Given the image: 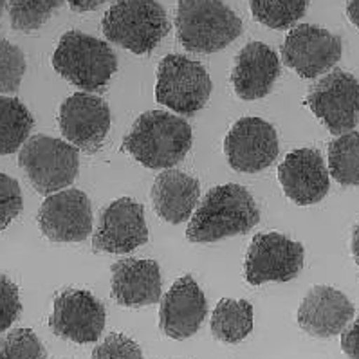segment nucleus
Instances as JSON below:
<instances>
[{
    "label": "nucleus",
    "instance_id": "obj_35",
    "mask_svg": "<svg viewBox=\"0 0 359 359\" xmlns=\"http://www.w3.org/2000/svg\"><path fill=\"white\" fill-rule=\"evenodd\" d=\"M351 248H352V257H354L355 264H358L359 267V226H355L354 231H352Z\"/></svg>",
    "mask_w": 359,
    "mask_h": 359
},
{
    "label": "nucleus",
    "instance_id": "obj_21",
    "mask_svg": "<svg viewBox=\"0 0 359 359\" xmlns=\"http://www.w3.org/2000/svg\"><path fill=\"white\" fill-rule=\"evenodd\" d=\"M152 206L168 224L187 222L201 199V184L191 175L179 170H165L152 184Z\"/></svg>",
    "mask_w": 359,
    "mask_h": 359
},
{
    "label": "nucleus",
    "instance_id": "obj_13",
    "mask_svg": "<svg viewBox=\"0 0 359 359\" xmlns=\"http://www.w3.org/2000/svg\"><path fill=\"white\" fill-rule=\"evenodd\" d=\"M58 125L67 143L85 154H96L110 130V109L102 97L76 93L60 107Z\"/></svg>",
    "mask_w": 359,
    "mask_h": 359
},
{
    "label": "nucleus",
    "instance_id": "obj_31",
    "mask_svg": "<svg viewBox=\"0 0 359 359\" xmlns=\"http://www.w3.org/2000/svg\"><path fill=\"white\" fill-rule=\"evenodd\" d=\"M22 304L18 287L8 276L0 275V334L6 332L20 318Z\"/></svg>",
    "mask_w": 359,
    "mask_h": 359
},
{
    "label": "nucleus",
    "instance_id": "obj_27",
    "mask_svg": "<svg viewBox=\"0 0 359 359\" xmlns=\"http://www.w3.org/2000/svg\"><path fill=\"white\" fill-rule=\"evenodd\" d=\"M46 346L31 329H13L0 338V359H46Z\"/></svg>",
    "mask_w": 359,
    "mask_h": 359
},
{
    "label": "nucleus",
    "instance_id": "obj_36",
    "mask_svg": "<svg viewBox=\"0 0 359 359\" xmlns=\"http://www.w3.org/2000/svg\"><path fill=\"white\" fill-rule=\"evenodd\" d=\"M6 2H8V0H0V17H2V11H4L6 8Z\"/></svg>",
    "mask_w": 359,
    "mask_h": 359
},
{
    "label": "nucleus",
    "instance_id": "obj_12",
    "mask_svg": "<svg viewBox=\"0 0 359 359\" xmlns=\"http://www.w3.org/2000/svg\"><path fill=\"white\" fill-rule=\"evenodd\" d=\"M148 242L144 208L130 197L116 199L103 208L93 235L94 251L125 255Z\"/></svg>",
    "mask_w": 359,
    "mask_h": 359
},
{
    "label": "nucleus",
    "instance_id": "obj_15",
    "mask_svg": "<svg viewBox=\"0 0 359 359\" xmlns=\"http://www.w3.org/2000/svg\"><path fill=\"white\" fill-rule=\"evenodd\" d=\"M51 242H83L93 233V208L81 190H60L46 197L36 215Z\"/></svg>",
    "mask_w": 359,
    "mask_h": 359
},
{
    "label": "nucleus",
    "instance_id": "obj_14",
    "mask_svg": "<svg viewBox=\"0 0 359 359\" xmlns=\"http://www.w3.org/2000/svg\"><path fill=\"white\" fill-rule=\"evenodd\" d=\"M224 152L233 170L258 173L276 161L278 135L275 127L262 118H242L226 135Z\"/></svg>",
    "mask_w": 359,
    "mask_h": 359
},
{
    "label": "nucleus",
    "instance_id": "obj_17",
    "mask_svg": "<svg viewBox=\"0 0 359 359\" xmlns=\"http://www.w3.org/2000/svg\"><path fill=\"white\" fill-rule=\"evenodd\" d=\"M208 302L199 283L190 275L181 276L163 296L159 327L172 339H188L206 320Z\"/></svg>",
    "mask_w": 359,
    "mask_h": 359
},
{
    "label": "nucleus",
    "instance_id": "obj_10",
    "mask_svg": "<svg viewBox=\"0 0 359 359\" xmlns=\"http://www.w3.org/2000/svg\"><path fill=\"white\" fill-rule=\"evenodd\" d=\"M343 43L338 34L313 24L289 31L282 46V62L302 78H318L338 64Z\"/></svg>",
    "mask_w": 359,
    "mask_h": 359
},
{
    "label": "nucleus",
    "instance_id": "obj_30",
    "mask_svg": "<svg viewBox=\"0 0 359 359\" xmlns=\"http://www.w3.org/2000/svg\"><path fill=\"white\" fill-rule=\"evenodd\" d=\"M24 199L17 179L0 172V231L8 228L22 213Z\"/></svg>",
    "mask_w": 359,
    "mask_h": 359
},
{
    "label": "nucleus",
    "instance_id": "obj_26",
    "mask_svg": "<svg viewBox=\"0 0 359 359\" xmlns=\"http://www.w3.org/2000/svg\"><path fill=\"white\" fill-rule=\"evenodd\" d=\"M65 0H9V20L15 31L31 33L36 31L53 17Z\"/></svg>",
    "mask_w": 359,
    "mask_h": 359
},
{
    "label": "nucleus",
    "instance_id": "obj_24",
    "mask_svg": "<svg viewBox=\"0 0 359 359\" xmlns=\"http://www.w3.org/2000/svg\"><path fill=\"white\" fill-rule=\"evenodd\" d=\"M329 173L341 187H359V132H345L329 144Z\"/></svg>",
    "mask_w": 359,
    "mask_h": 359
},
{
    "label": "nucleus",
    "instance_id": "obj_20",
    "mask_svg": "<svg viewBox=\"0 0 359 359\" xmlns=\"http://www.w3.org/2000/svg\"><path fill=\"white\" fill-rule=\"evenodd\" d=\"M280 76V58L269 46L251 42L241 49L231 71L237 96L245 102L266 97Z\"/></svg>",
    "mask_w": 359,
    "mask_h": 359
},
{
    "label": "nucleus",
    "instance_id": "obj_22",
    "mask_svg": "<svg viewBox=\"0 0 359 359\" xmlns=\"http://www.w3.org/2000/svg\"><path fill=\"white\" fill-rule=\"evenodd\" d=\"M213 338L228 345L245 339L253 330V305L248 300L222 298L212 314Z\"/></svg>",
    "mask_w": 359,
    "mask_h": 359
},
{
    "label": "nucleus",
    "instance_id": "obj_9",
    "mask_svg": "<svg viewBox=\"0 0 359 359\" xmlns=\"http://www.w3.org/2000/svg\"><path fill=\"white\" fill-rule=\"evenodd\" d=\"M305 251L300 242L282 233H260L251 241L245 255L244 273L251 285L266 282H289L304 269Z\"/></svg>",
    "mask_w": 359,
    "mask_h": 359
},
{
    "label": "nucleus",
    "instance_id": "obj_25",
    "mask_svg": "<svg viewBox=\"0 0 359 359\" xmlns=\"http://www.w3.org/2000/svg\"><path fill=\"white\" fill-rule=\"evenodd\" d=\"M311 0H251L255 20L271 29H289L305 15Z\"/></svg>",
    "mask_w": 359,
    "mask_h": 359
},
{
    "label": "nucleus",
    "instance_id": "obj_33",
    "mask_svg": "<svg viewBox=\"0 0 359 359\" xmlns=\"http://www.w3.org/2000/svg\"><path fill=\"white\" fill-rule=\"evenodd\" d=\"M72 11L76 13H85V11H94L100 6H103L109 0H67Z\"/></svg>",
    "mask_w": 359,
    "mask_h": 359
},
{
    "label": "nucleus",
    "instance_id": "obj_6",
    "mask_svg": "<svg viewBox=\"0 0 359 359\" xmlns=\"http://www.w3.org/2000/svg\"><path fill=\"white\" fill-rule=\"evenodd\" d=\"M18 165L42 195L71 187L80 172V152L71 143L49 135H31L20 147Z\"/></svg>",
    "mask_w": 359,
    "mask_h": 359
},
{
    "label": "nucleus",
    "instance_id": "obj_1",
    "mask_svg": "<svg viewBox=\"0 0 359 359\" xmlns=\"http://www.w3.org/2000/svg\"><path fill=\"white\" fill-rule=\"evenodd\" d=\"M258 220L260 212L250 191L241 184H222L204 195L190 217L187 238L194 244H212L251 231Z\"/></svg>",
    "mask_w": 359,
    "mask_h": 359
},
{
    "label": "nucleus",
    "instance_id": "obj_18",
    "mask_svg": "<svg viewBox=\"0 0 359 359\" xmlns=\"http://www.w3.org/2000/svg\"><path fill=\"white\" fill-rule=\"evenodd\" d=\"M352 302L338 289L316 285L305 294L298 309V325L313 338H334L354 320Z\"/></svg>",
    "mask_w": 359,
    "mask_h": 359
},
{
    "label": "nucleus",
    "instance_id": "obj_3",
    "mask_svg": "<svg viewBox=\"0 0 359 359\" xmlns=\"http://www.w3.org/2000/svg\"><path fill=\"white\" fill-rule=\"evenodd\" d=\"M175 29L190 53H217L241 36L242 20L222 0H179Z\"/></svg>",
    "mask_w": 359,
    "mask_h": 359
},
{
    "label": "nucleus",
    "instance_id": "obj_11",
    "mask_svg": "<svg viewBox=\"0 0 359 359\" xmlns=\"http://www.w3.org/2000/svg\"><path fill=\"white\" fill-rule=\"evenodd\" d=\"M105 320V305L96 296L81 289H67L55 298L49 327L58 338L87 345L102 338Z\"/></svg>",
    "mask_w": 359,
    "mask_h": 359
},
{
    "label": "nucleus",
    "instance_id": "obj_34",
    "mask_svg": "<svg viewBox=\"0 0 359 359\" xmlns=\"http://www.w3.org/2000/svg\"><path fill=\"white\" fill-rule=\"evenodd\" d=\"M346 17L359 29V0H348V4H346Z\"/></svg>",
    "mask_w": 359,
    "mask_h": 359
},
{
    "label": "nucleus",
    "instance_id": "obj_4",
    "mask_svg": "<svg viewBox=\"0 0 359 359\" xmlns=\"http://www.w3.org/2000/svg\"><path fill=\"white\" fill-rule=\"evenodd\" d=\"M53 67L78 89L100 93L118 69V58L107 42L72 29L60 39Z\"/></svg>",
    "mask_w": 359,
    "mask_h": 359
},
{
    "label": "nucleus",
    "instance_id": "obj_7",
    "mask_svg": "<svg viewBox=\"0 0 359 359\" xmlns=\"http://www.w3.org/2000/svg\"><path fill=\"white\" fill-rule=\"evenodd\" d=\"M212 89V78L201 62L182 55H166L161 60L156 100L175 114H197L210 100Z\"/></svg>",
    "mask_w": 359,
    "mask_h": 359
},
{
    "label": "nucleus",
    "instance_id": "obj_16",
    "mask_svg": "<svg viewBox=\"0 0 359 359\" xmlns=\"http://www.w3.org/2000/svg\"><path fill=\"white\" fill-rule=\"evenodd\" d=\"M278 181L292 203L311 206L329 194L330 173L318 150L298 148L287 154L278 166Z\"/></svg>",
    "mask_w": 359,
    "mask_h": 359
},
{
    "label": "nucleus",
    "instance_id": "obj_29",
    "mask_svg": "<svg viewBox=\"0 0 359 359\" xmlns=\"http://www.w3.org/2000/svg\"><path fill=\"white\" fill-rule=\"evenodd\" d=\"M90 359H144L141 346L125 334L112 332L97 343Z\"/></svg>",
    "mask_w": 359,
    "mask_h": 359
},
{
    "label": "nucleus",
    "instance_id": "obj_28",
    "mask_svg": "<svg viewBox=\"0 0 359 359\" xmlns=\"http://www.w3.org/2000/svg\"><path fill=\"white\" fill-rule=\"evenodd\" d=\"M26 74V56L22 49L0 34V93H17Z\"/></svg>",
    "mask_w": 359,
    "mask_h": 359
},
{
    "label": "nucleus",
    "instance_id": "obj_23",
    "mask_svg": "<svg viewBox=\"0 0 359 359\" xmlns=\"http://www.w3.org/2000/svg\"><path fill=\"white\" fill-rule=\"evenodd\" d=\"M33 127V116L20 100L0 96V156L17 152L27 141Z\"/></svg>",
    "mask_w": 359,
    "mask_h": 359
},
{
    "label": "nucleus",
    "instance_id": "obj_19",
    "mask_svg": "<svg viewBox=\"0 0 359 359\" xmlns=\"http://www.w3.org/2000/svg\"><path fill=\"white\" fill-rule=\"evenodd\" d=\"M110 294L121 307H144L161 302L163 278L156 260L125 258L110 267Z\"/></svg>",
    "mask_w": 359,
    "mask_h": 359
},
{
    "label": "nucleus",
    "instance_id": "obj_8",
    "mask_svg": "<svg viewBox=\"0 0 359 359\" xmlns=\"http://www.w3.org/2000/svg\"><path fill=\"white\" fill-rule=\"evenodd\" d=\"M305 103L330 134L354 130L359 121V81L351 72L334 69L311 87Z\"/></svg>",
    "mask_w": 359,
    "mask_h": 359
},
{
    "label": "nucleus",
    "instance_id": "obj_32",
    "mask_svg": "<svg viewBox=\"0 0 359 359\" xmlns=\"http://www.w3.org/2000/svg\"><path fill=\"white\" fill-rule=\"evenodd\" d=\"M341 348L351 359H359V314L341 332Z\"/></svg>",
    "mask_w": 359,
    "mask_h": 359
},
{
    "label": "nucleus",
    "instance_id": "obj_2",
    "mask_svg": "<svg viewBox=\"0 0 359 359\" xmlns=\"http://www.w3.org/2000/svg\"><path fill=\"white\" fill-rule=\"evenodd\" d=\"M191 127L187 119L165 110H148L135 119L123 140V148L152 170L172 168L190 152Z\"/></svg>",
    "mask_w": 359,
    "mask_h": 359
},
{
    "label": "nucleus",
    "instance_id": "obj_5",
    "mask_svg": "<svg viewBox=\"0 0 359 359\" xmlns=\"http://www.w3.org/2000/svg\"><path fill=\"white\" fill-rule=\"evenodd\" d=\"M102 29L109 42L148 55L168 34L170 22L157 0H118L103 17Z\"/></svg>",
    "mask_w": 359,
    "mask_h": 359
}]
</instances>
